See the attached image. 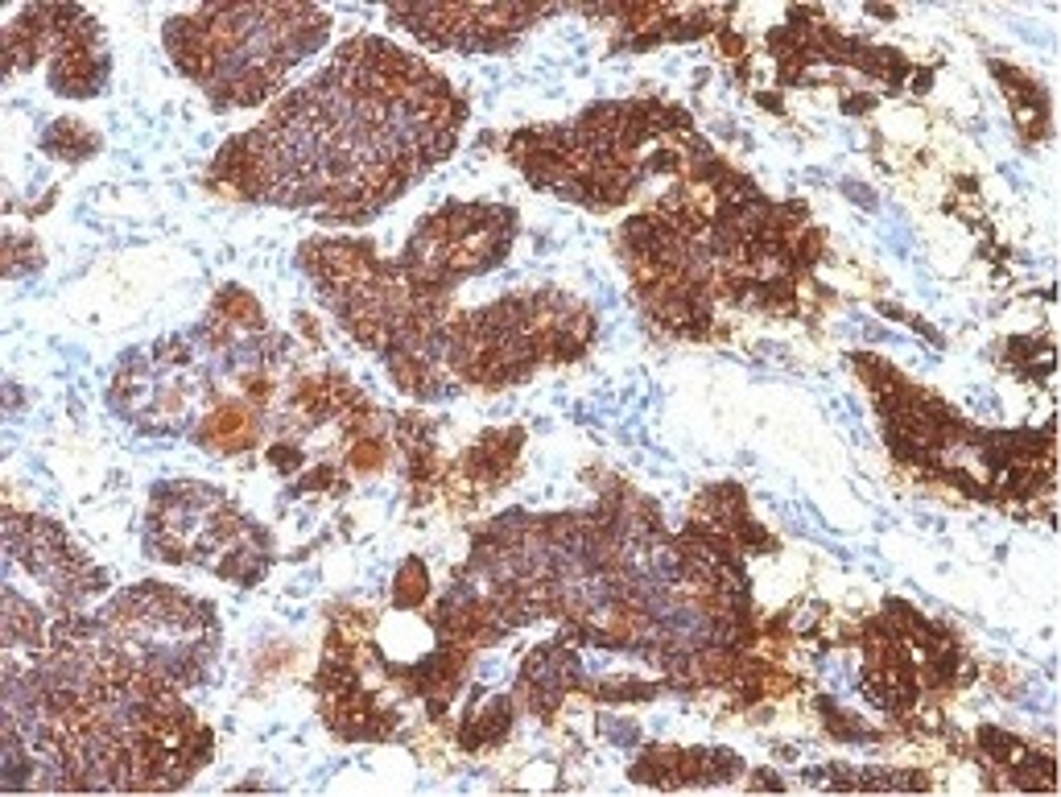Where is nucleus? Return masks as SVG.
Returning a JSON list of instances; mask_svg holds the SVG:
<instances>
[{
  "instance_id": "f257e3e1",
  "label": "nucleus",
  "mask_w": 1061,
  "mask_h": 797,
  "mask_svg": "<svg viewBox=\"0 0 1061 797\" xmlns=\"http://www.w3.org/2000/svg\"><path fill=\"white\" fill-rule=\"evenodd\" d=\"M421 595H426V570H421L418 562H409L397 574V603L413 608V603H421Z\"/></svg>"
}]
</instances>
